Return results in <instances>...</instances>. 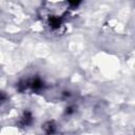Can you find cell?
<instances>
[{
  "instance_id": "6da1fadb",
  "label": "cell",
  "mask_w": 135,
  "mask_h": 135,
  "mask_svg": "<svg viewBox=\"0 0 135 135\" xmlns=\"http://www.w3.org/2000/svg\"><path fill=\"white\" fill-rule=\"evenodd\" d=\"M4 97H5V96L3 95V93H1V92H0V102H1V101L4 99Z\"/></svg>"
}]
</instances>
